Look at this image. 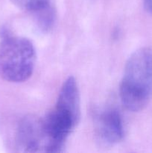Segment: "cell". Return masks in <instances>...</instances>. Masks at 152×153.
<instances>
[{"mask_svg":"<svg viewBox=\"0 0 152 153\" xmlns=\"http://www.w3.org/2000/svg\"><path fill=\"white\" fill-rule=\"evenodd\" d=\"M119 95L125 108L133 112L143 110L152 100V48H141L129 57Z\"/></svg>","mask_w":152,"mask_h":153,"instance_id":"cell-1","label":"cell"},{"mask_svg":"<svg viewBox=\"0 0 152 153\" xmlns=\"http://www.w3.org/2000/svg\"><path fill=\"white\" fill-rule=\"evenodd\" d=\"M36 51L28 39L3 36L0 41V77L13 83L28 80L34 72Z\"/></svg>","mask_w":152,"mask_h":153,"instance_id":"cell-2","label":"cell"},{"mask_svg":"<svg viewBox=\"0 0 152 153\" xmlns=\"http://www.w3.org/2000/svg\"><path fill=\"white\" fill-rule=\"evenodd\" d=\"M16 148L22 152L49 151V142L43 126V120L27 116L21 120L16 133Z\"/></svg>","mask_w":152,"mask_h":153,"instance_id":"cell-3","label":"cell"},{"mask_svg":"<svg viewBox=\"0 0 152 153\" xmlns=\"http://www.w3.org/2000/svg\"><path fill=\"white\" fill-rule=\"evenodd\" d=\"M100 137L109 143H117L123 139L124 128L120 114L116 109L109 108L101 112L97 118Z\"/></svg>","mask_w":152,"mask_h":153,"instance_id":"cell-4","label":"cell"},{"mask_svg":"<svg viewBox=\"0 0 152 153\" xmlns=\"http://www.w3.org/2000/svg\"><path fill=\"white\" fill-rule=\"evenodd\" d=\"M55 106L69 112L77 119H80V94L74 77H69L63 84Z\"/></svg>","mask_w":152,"mask_h":153,"instance_id":"cell-5","label":"cell"},{"mask_svg":"<svg viewBox=\"0 0 152 153\" xmlns=\"http://www.w3.org/2000/svg\"><path fill=\"white\" fill-rule=\"evenodd\" d=\"M32 13L34 16L36 24L40 31L47 33L53 28L56 21L57 12L52 1L34 10Z\"/></svg>","mask_w":152,"mask_h":153,"instance_id":"cell-6","label":"cell"},{"mask_svg":"<svg viewBox=\"0 0 152 153\" xmlns=\"http://www.w3.org/2000/svg\"><path fill=\"white\" fill-rule=\"evenodd\" d=\"M10 1L18 8L32 13L50 3L52 0H10Z\"/></svg>","mask_w":152,"mask_h":153,"instance_id":"cell-7","label":"cell"},{"mask_svg":"<svg viewBox=\"0 0 152 153\" xmlns=\"http://www.w3.org/2000/svg\"><path fill=\"white\" fill-rule=\"evenodd\" d=\"M143 3L146 11L152 14V0H143Z\"/></svg>","mask_w":152,"mask_h":153,"instance_id":"cell-8","label":"cell"}]
</instances>
